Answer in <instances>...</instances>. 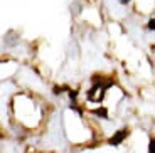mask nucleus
<instances>
[{"mask_svg":"<svg viewBox=\"0 0 155 153\" xmlns=\"http://www.w3.org/2000/svg\"><path fill=\"white\" fill-rule=\"evenodd\" d=\"M127 2H130V0H121V4H127Z\"/></svg>","mask_w":155,"mask_h":153,"instance_id":"nucleus-4","label":"nucleus"},{"mask_svg":"<svg viewBox=\"0 0 155 153\" xmlns=\"http://www.w3.org/2000/svg\"><path fill=\"white\" fill-rule=\"evenodd\" d=\"M148 153H155V138L150 140V145H148Z\"/></svg>","mask_w":155,"mask_h":153,"instance_id":"nucleus-2","label":"nucleus"},{"mask_svg":"<svg viewBox=\"0 0 155 153\" xmlns=\"http://www.w3.org/2000/svg\"><path fill=\"white\" fill-rule=\"evenodd\" d=\"M128 135V131L127 130H121V131H118V133L115 135V136L110 140V145H118V143H121V140H123L125 136Z\"/></svg>","mask_w":155,"mask_h":153,"instance_id":"nucleus-1","label":"nucleus"},{"mask_svg":"<svg viewBox=\"0 0 155 153\" xmlns=\"http://www.w3.org/2000/svg\"><path fill=\"white\" fill-rule=\"evenodd\" d=\"M148 29H150V31H155V19H152L150 22H148Z\"/></svg>","mask_w":155,"mask_h":153,"instance_id":"nucleus-3","label":"nucleus"}]
</instances>
